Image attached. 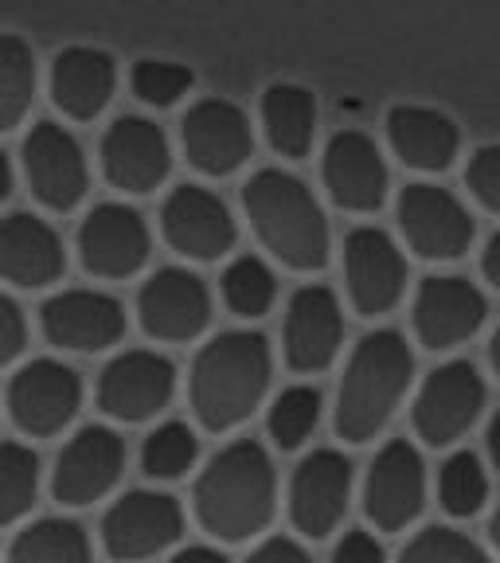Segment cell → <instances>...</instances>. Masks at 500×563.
<instances>
[{
	"label": "cell",
	"instance_id": "6da1fadb",
	"mask_svg": "<svg viewBox=\"0 0 500 563\" xmlns=\"http://www.w3.org/2000/svg\"><path fill=\"white\" fill-rule=\"evenodd\" d=\"M274 462L258 442L243 439L211 457L196 482V517L220 540L258 537L274 517Z\"/></svg>",
	"mask_w": 500,
	"mask_h": 563
},
{
	"label": "cell",
	"instance_id": "7a4b0ae2",
	"mask_svg": "<svg viewBox=\"0 0 500 563\" xmlns=\"http://www.w3.org/2000/svg\"><path fill=\"white\" fill-rule=\"evenodd\" d=\"M270 387V341L263 333H220L192 364V411L208 431H231L251 419Z\"/></svg>",
	"mask_w": 500,
	"mask_h": 563
},
{
	"label": "cell",
	"instance_id": "3957f363",
	"mask_svg": "<svg viewBox=\"0 0 500 563\" xmlns=\"http://www.w3.org/2000/svg\"><path fill=\"white\" fill-rule=\"evenodd\" d=\"M243 208L266 251L290 271H321L329 263V220L305 180L263 168L243 185Z\"/></svg>",
	"mask_w": 500,
	"mask_h": 563
},
{
	"label": "cell",
	"instance_id": "277c9868",
	"mask_svg": "<svg viewBox=\"0 0 500 563\" xmlns=\"http://www.w3.org/2000/svg\"><path fill=\"white\" fill-rule=\"evenodd\" d=\"M414 356L411 344L396 329H376L364 336L348 356V368L336 396V434L344 442H371L396 415L407 384H411Z\"/></svg>",
	"mask_w": 500,
	"mask_h": 563
},
{
	"label": "cell",
	"instance_id": "5b68a950",
	"mask_svg": "<svg viewBox=\"0 0 500 563\" xmlns=\"http://www.w3.org/2000/svg\"><path fill=\"white\" fill-rule=\"evenodd\" d=\"M399 228L407 246L422 258H462L474 243V216L449 188L438 185H407L399 196Z\"/></svg>",
	"mask_w": 500,
	"mask_h": 563
},
{
	"label": "cell",
	"instance_id": "8992f818",
	"mask_svg": "<svg viewBox=\"0 0 500 563\" xmlns=\"http://www.w3.org/2000/svg\"><path fill=\"white\" fill-rule=\"evenodd\" d=\"M485 407V379L469 361H449L434 368L414 399V431L431 446H449L477 422Z\"/></svg>",
	"mask_w": 500,
	"mask_h": 563
},
{
	"label": "cell",
	"instance_id": "52a82bcc",
	"mask_svg": "<svg viewBox=\"0 0 500 563\" xmlns=\"http://www.w3.org/2000/svg\"><path fill=\"white\" fill-rule=\"evenodd\" d=\"M176 391V368L168 356L130 349L105 364L98 376V407L118 422H145L165 411Z\"/></svg>",
	"mask_w": 500,
	"mask_h": 563
},
{
	"label": "cell",
	"instance_id": "ba28073f",
	"mask_svg": "<svg viewBox=\"0 0 500 563\" xmlns=\"http://www.w3.org/2000/svg\"><path fill=\"white\" fill-rule=\"evenodd\" d=\"M185 532L180 501L157 489H133L102 517V544L114 560H145L165 552Z\"/></svg>",
	"mask_w": 500,
	"mask_h": 563
},
{
	"label": "cell",
	"instance_id": "9c48e42d",
	"mask_svg": "<svg viewBox=\"0 0 500 563\" xmlns=\"http://www.w3.org/2000/svg\"><path fill=\"white\" fill-rule=\"evenodd\" d=\"M82 404V379L59 361H32L9 384V415L32 439L59 434Z\"/></svg>",
	"mask_w": 500,
	"mask_h": 563
},
{
	"label": "cell",
	"instance_id": "30bf717a",
	"mask_svg": "<svg viewBox=\"0 0 500 563\" xmlns=\"http://www.w3.org/2000/svg\"><path fill=\"white\" fill-rule=\"evenodd\" d=\"M24 176L35 200L52 211H70L90 185L82 145L59 122L32 125L24 141Z\"/></svg>",
	"mask_w": 500,
	"mask_h": 563
},
{
	"label": "cell",
	"instance_id": "8fae6325",
	"mask_svg": "<svg viewBox=\"0 0 500 563\" xmlns=\"http://www.w3.org/2000/svg\"><path fill=\"white\" fill-rule=\"evenodd\" d=\"M125 470V442L110 427H82L75 439L63 446L52 474V493L59 505L82 509L114 489Z\"/></svg>",
	"mask_w": 500,
	"mask_h": 563
},
{
	"label": "cell",
	"instance_id": "7c38bea8",
	"mask_svg": "<svg viewBox=\"0 0 500 563\" xmlns=\"http://www.w3.org/2000/svg\"><path fill=\"white\" fill-rule=\"evenodd\" d=\"M344 282L356 313L376 317L399 306L407 286V263L396 239L379 228H356L344 239Z\"/></svg>",
	"mask_w": 500,
	"mask_h": 563
},
{
	"label": "cell",
	"instance_id": "4fadbf2b",
	"mask_svg": "<svg viewBox=\"0 0 500 563\" xmlns=\"http://www.w3.org/2000/svg\"><path fill=\"white\" fill-rule=\"evenodd\" d=\"M426 505V466L411 442L396 439L376 454L364 482V512L384 532L407 528Z\"/></svg>",
	"mask_w": 500,
	"mask_h": 563
},
{
	"label": "cell",
	"instance_id": "5bb4252c",
	"mask_svg": "<svg viewBox=\"0 0 500 563\" xmlns=\"http://www.w3.org/2000/svg\"><path fill=\"white\" fill-rule=\"evenodd\" d=\"M141 329L157 341H192L211 321V294L200 274L165 266L137 294Z\"/></svg>",
	"mask_w": 500,
	"mask_h": 563
},
{
	"label": "cell",
	"instance_id": "9a60e30c",
	"mask_svg": "<svg viewBox=\"0 0 500 563\" xmlns=\"http://www.w3.org/2000/svg\"><path fill=\"white\" fill-rule=\"evenodd\" d=\"M489 317V301L462 274L422 278L414 294V333L426 349H454L469 341Z\"/></svg>",
	"mask_w": 500,
	"mask_h": 563
},
{
	"label": "cell",
	"instance_id": "2e32d148",
	"mask_svg": "<svg viewBox=\"0 0 500 563\" xmlns=\"http://www.w3.org/2000/svg\"><path fill=\"white\" fill-rule=\"evenodd\" d=\"M352 493V462L341 450H313L293 470L290 482V520L301 537H329L341 525Z\"/></svg>",
	"mask_w": 500,
	"mask_h": 563
},
{
	"label": "cell",
	"instance_id": "e0dca14e",
	"mask_svg": "<svg viewBox=\"0 0 500 563\" xmlns=\"http://www.w3.org/2000/svg\"><path fill=\"white\" fill-rule=\"evenodd\" d=\"M160 231L173 251L200 258V263L227 255L235 246V220H231L227 203L200 185L173 188V196L160 208Z\"/></svg>",
	"mask_w": 500,
	"mask_h": 563
},
{
	"label": "cell",
	"instance_id": "ac0fdd59",
	"mask_svg": "<svg viewBox=\"0 0 500 563\" xmlns=\"http://www.w3.org/2000/svg\"><path fill=\"white\" fill-rule=\"evenodd\" d=\"M173 153L157 122L137 114H122L102 137V173L122 192H153L168 176Z\"/></svg>",
	"mask_w": 500,
	"mask_h": 563
},
{
	"label": "cell",
	"instance_id": "d6986e66",
	"mask_svg": "<svg viewBox=\"0 0 500 563\" xmlns=\"http://www.w3.org/2000/svg\"><path fill=\"white\" fill-rule=\"evenodd\" d=\"M40 325L47 341L67 352H102L122 341L125 309L102 290H63L44 301Z\"/></svg>",
	"mask_w": 500,
	"mask_h": 563
},
{
	"label": "cell",
	"instance_id": "ffe728a7",
	"mask_svg": "<svg viewBox=\"0 0 500 563\" xmlns=\"http://www.w3.org/2000/svg\"><path fill=\"white\" fill-rule=\"evenodd\" d=\"M79 258L98 278H130L149 258V228L125 203H98L79 228Z\"/></svg>",
	"mask_w": 500,
	"mask_h": 563
},
{
	"label": "cell",
	"instance_id": "44dd1931",
	"mask_svg": "<svg viewBox=\"0 0 500 563\" xmlns=\"http://www.w3.org/2000/svg\"><path fill=\"white\" fill-rule=\"evenodd\" d=\"M180 137H185L188 161L208 176L235 173V168L246 165V157L255 150L246 114L235 102H223V98L196 102L185 114V122H180Z\"/></svg>",
	"mask_w": 500,
	"mask_h": 563
},
{
	"label": "cell",
	"instance_id": "7402d4cb",
	"mask_svg": "<svg viewBox=\"0 0 500 563\" xmlns=\"http://www.w3.org/2000/svg\"><path fill=\"white\" fill-rule=\"evenodd\" d=\"M67 255L59 231L32 211H12L0 220V278L20 290H40L59 282Z\"/></svg>",
	"mask_w": 500,
	"mask_h": 563
},
{
	"label": "cell",
	"instance_id": "603a6c76",
	"mask_svg": "<svg viewBox=\"0 0 500 563\" xmlns=\"http://www.w3.org/2000/svg\"><path fill=\"white\" fill-rule=\"evenodd\" d=\"M325 188L344 211H376L387 200V165L368 133H333L325 150Z\"/></svg>",
	"mask_w": 500,
	"mask_h": 563
},
{
	"label": "cell",
	"instance_id": "cb8c5ba5",
	"mask_svg": "<svg viewBox=\"0 0 500 563\" xmlns=\"http://www.w3.org/2000/svg\"><path fill=\"white\" fill-rule=\"evenodd\" d=\"M344 336L336 294L325 286H301L286 309V361L293 372H321L336 361Z\"/></svg>",
	"mask_w": 500,
	"mask_h": 563
},
{
	"label": "cell",
	"instance_id": "d4e9b609",
	"mask_svg": "<svg viewBox=\"0 0 500 563\" xmlns=\"http://www.w3.org/2000/svg\"><path fill=\"white\" fill-rule=\"evenodd\" d=\"M118 87L114 59L98 47H67L52 63V98L75 122H90L110 106Z\"/></svg>",
	"mask_w": 500,
	"mask_h": 563
},
{
	"label": "cell",
	"instance_id": "484cf974",
	"mask_svg": "<svg viewBox=\"0 0 500 563\" xmlns=\"http://www.w3.org/2000/svg\"><path fill=\"white\" fill-rule=\"evenodd\" d=\"M387 137L399 161L422 173H442L457 157V125L426 106H396L387 118Z\"/></svg>",
	"mask_w": 500,
	"mask_h": 563
},
{
	"label": "cell",
	"instance_id": "4316f807",
	"mask_svg": "<svg viewBox=\"0 0 500 563\" xmlns=\"http://www.w3.org/2000/svg\"><path fill=\"white\" fill-rule=\"evenodd\" d=\"M263 125L270 145L281 157L301 161L313 145L316 130V98L305 87H293V82H278V87L266 90L263 98Z\"/></svg>",
	"mask_w": 500,
	"mask_h": 563
},
{
	"label": "cell",
	"instance_id": "83f0119b",
	"mask_svg": "<svg viewBox=\"0 0 500 563\" xmlns=\"http://www.w3.org/2000/svg\"><path fill=\"white\" fill-rule=\"evenodd\" d=\"M9 563H95L82 525L47 517L27 525L9 552Z\"/></svg>",
	"mask_w": 500,
	"mask_h": 563
},
{
	"label": "cell",
	"instance_id": "f1b7e54d",
	"mask_svg": "<svg viewBox=\"0 0 500 563\" xmlns=\"http://www.w3.org/2000/svg\"><path fill=\"white\" fill-rule=\"evenodd\" d=\"M35 98V55L20 35L0 32V133L16 130Z\"/></svg>",
	"mask_w": 500,
	"mask_h": 563
},
{
	"label": "cell",
	"instance_id": "f546056e",
	"mask_svg": "<svg viewBox=\"0 0 500 563\" xmlns=\"http://www.w3.org/2000/svg\"><path fill=\"white\" fill-rule=\"evenodd\" d=\"M40 493V457L24 442H0V525L32 512Z\"/></svg>",
	"mask_w": 500,
	"mask_h": 563
},
{
	"label": "cell",
	"instance_id": "4dcf8cb0",
	"mask_svg": "<svg viewBox=\"0 0 500 563\" xmlns=\"http://www.w3.org/2000/svg\"><path fill=\"white\" fill-rule=\"evenodd\" d=\"M196 454H200V442L188 422H165L145 439L141 446V470L157 482H176L196 466Z\"/></svg>",
	"mask_w": 500,
	"mask_h": 563
},
{
	"label": "cell",
	"instance_id": "1f68e13d",
	"mask_svg": "<svg viewBox=\"0 0 500 563\" xmlns=\"http://www.w3.org/2000/svg\"><path fill=\"white\" fill-rule=\"evenodd\" d=\"M274 298H278V282H274V271L263 258L243 255L227 266V274H223V301H227L231 313L263 317L270 313Z\"/></svg>",
	"mask_w": 500,
	"mask_h": 563
},
{
	"label": "cell",
	"instance_id": "d6a6232c",
	"mask_svg": "<svg viewBox=\"0 0 500 563\" xmlns=\"http://www.w3.org/2000/svg\"><path fill=\"white\" fill-rule=\"evenodd\" d=\"M321 422V391L309 384L286 387L270 407V439L281 450H298Z\"/></svg>",
	"mask_w": 500,
	"mask_h": 563
},
{
	"label": "cell",
	"instance_id": "836d02e7",
	"mask_svg": "<svg viewBox=\"0 0 500 563\" xmlns=\"http://www.w3.org/2000/svg\"><path fill=\"white\" fill-rule=\"evenodd\" d=\"M438 497L449 517H474V512H481L485 497H489V477H485L477 454L462 450V454L449 457L438 474Z\"/></svg>",
	"mask_w": 500,
	"mask_h": 563
},
{
	"label": "cell",
	"instance_id": "e575fe53",
	"mask_svg": "<svg viewBox=\"0 0 500 563\" xmlns=\"http://www.w3.org/2000/svg\"><path fill=\"white\" fill-rule=\"evenodd\" d=\"M399 563H489L485 548L477 540H469L466 532H457V528H426L411 544L403 548Z\"/></svg>",
	"mask_w": 500,
	"mask_h": 563
},
{
	"label": "cell",
	"instance_id": "d590c367",
	"mask_svg": "<svg viewBox=\"0 0 500 563\" xmlns=\"http://www.w3.org/2000/svg\"><path fill=\"white\" fill-rule=\"evenodd\" d=\"M133 95L145 106H173L192 90V70L173 59H137L133 67Z\"/></svg>",
	"mask_w": 500,
	"mask_h": 563
},
{
	"label": "cell",
	"instance_id": "8d00e7d4",
	"mask_svg": "<svg viewBox=\"0 0 500 563\" xmlns=\"http://www.w3.org/2000/svg\"><path fill=\"white\" fill-rule=\"evenodd\" d=\"M466 185L485 208L500 216V145H481V150L469 157Z\"/></svg>",
	"mask_w": 500,
	"mask_h": 563
},
{
	"label": "cell",
	"instance_id": "74e56055",
	"mask_svg": "<svg viewBox=\"0 0 500 563\" xmlns=\"http://www.w3.org/2000/svg\"><path fill=\"white\" fill-rule=\"evenodd\" d=\"M24 344H27L24 313H20V306L9 294H0V364L16 361L20 352H24Z\"/></svg>",
	"mask_w": 500,
	"mask_h": 563
},
{
	"label": "cell",
	"instance_id": "f35d334b",
	"mask_svg": "<svg viewBox=\"0 0 500 563\" xmlns=\"http://www.w3.org/2000/svg\"><path fill=\"white\" fill-rule=\"evenodd\" d=\"M333 563H387V555L376 537H368V532H348V537L333 548Z\"/></svg>",
	"mask_w": 500,
	"mask_h": 563
},
{
	"label": "cell",
	"instance_id": "ab89813d",
	"mask_svg": "<svg viewBox=\"0 0 500 563\" xmlns=\"http://www.w3.org/2000/svg\"><path fill=\"white\" fill-rule=\"evenodd\" d=\"M246 563H313L305 555V548L301 544H293V540H281V537H274V540H266L263 548H258L255 555Z\"/></svg>",
	"mask_w": 500,
	"mask_h": 563
},
{
	"label": "cell",
	"instance_id": "60d3db41",
	"mask_svg": "<svg viewBox=\"0 0 500 563\" xmlns=\"http://www.w3.org/2000/svg\"><path fill=\"white\" fill-rule=\"evenodd\" d=\"M173 563H231V560L223 552H215V548L196 544V548H185V552H176Z\"/></svg>",
	"mask_w": 500,
	"mask_h": 563
},
{
	"label": "cell",
	"instance_id": "b9f144b4",
	"mask_svg": "<svg viewBox=\"0 0 500 563\" xmlns=\"http://www.w3.org/2000/svg\"><path fill=\"white\" fill-rule=\"evenodd\" d=\"M481 271H485V278L492 282L500 290V231L489 239V246H485V255H481Z\"/></svg>",
	"mask_w": 500,
	"mask_h": 563
},
{
	"label": "cell",
	"instance_id": "7bdbcfd3",
	"mask_svg": "<svg viewBox=\"0 0 500 563\" xmlns=\"http://www.w3.org/2000/svg\"><path fill=\"white\" fill-rule=\"evenodd\" d=\"M485 442H489V457H492V466L500 470V411L492 415V422H489V439H485Z\"/></svg>",
	"mask_w": 500,
	"mask_h": 563
},
{
	"label": "cell",
	"instance_id": "ee69618b",
	"mask_svg": "<svg viewBox=\"0 0 500 563\" xmlns=\"http://www.w3.org/2000/svg\"><path fill=\"white\" fill-rule=\"evenodd\" d=\"M12 196V165H9V153L0 150V203Z\"/></svg>",
	"mask_w": 500,
	"mask_h": 563
},
{
	"label": "cell",
	"instance_id": "f6af8a7d",
	"mask_svg": "<svg viewBox=\"0 0 500 563\" xmlns=\"http://www.w3.org/2000/svg\"><path fill=\"white\" fill-rule=\"evenodd\" d=\"M489 361H492V372L500 376V329L492 333V341H489Z\"/></svg>",
	"mask_w": 500,
	"mask_h": 563
},
{
	"label": "cell",
	"instance_id": "bcb514c9",
	"mask_svg": "<svg viewBox=\"0 0 500 563\" xmlns=\"http://www.w3.org/2000/svg\"><path fill=\"white\" fill-rule=\"evenodd\" d=\"M489 540H492V548L500 552V505H497V512H492V520H489Z\"/></svg>",
	"mask_w": 500,
	"mask_h": 563
}]
</instances>
